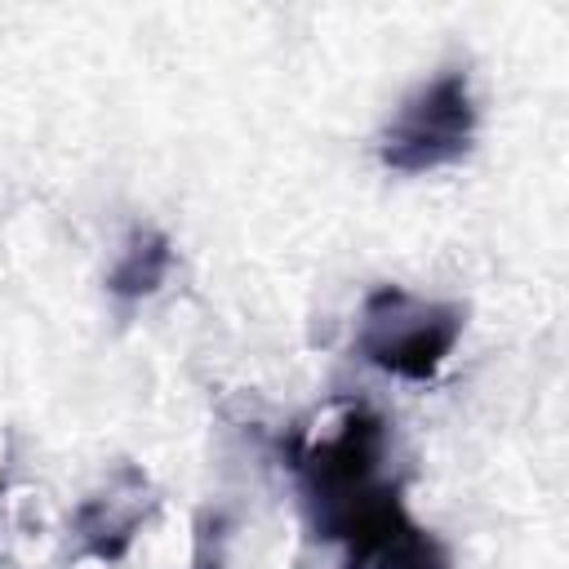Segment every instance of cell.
<instances>
[{"label": "cell", "mask_w": 569, "mask_h": 569, "mask_svg": "<svg viewBox=\"0 0 569 569\" xmlns=\"http://www.w3.org/2000/svg\"><path fill=\"white\" fill-rule=\"evenodd\" d=\"M0 493H4V485H0Z\"/></svg>", "instance_id": "obj_6"}, {"label": "cell", "mask_w": 569, "mask_h": 569, "mask_svg": "<svg viewBox=\"0 0 569 569\" xmlns=\"http://www.w3.org/2000/svg\"><path fill=\"white\" fill-rule=\"evenodd\" d=\"M387 462L391 436L369 405H347L298 440L293 476L311 533L342 551V569H453L445 542L405 511Z\"/></svg>", "instance_id": "obj_1"}, {"label": "cell", "mask_w": 569, "mask_h": 569, "mask_svg": "<svg viewBox=\"0 0 569 569\" xmlns=\"http://www.w3.org/2000/svg\"><path fill=\"white\" fill-rule=\"evenodd\" d=\"M169 267H173V244H169V236L156 231V227H133V236H129L120 262H116L111 276H107V293L120 298V302H142V298H151V293L164 284Z\"/></svg>", "instance_id": "obj_5"}, {"label": "cell", "mask_w": 569, "mask_h": 569, "mask_svg": "<svg viewBox=\"0 0 569 569\" xmlns=\"http://www.w3.org/2000/svg\"><path fill=\"white\" fill-rule=\"evenodd\" d=\"M476 138V98L462 71H440L418 84L382 133V164L396 173H431L458 164Z\"/></svg>", "instance_id": "obj_3"}, {"label": "cell", "mask_w": 569, "mask_h": 569, "mask_svg": "<svg viewBox=\"0 0 569 569\" xmlns=\"http://www.w3.org/2000/svg\"><path fill=\"white\" fill-rule=\"evenodd\" d=\"M156 511V489L151 480L133 467V462H120L102 489H93L76 516H71V533H76V551L89 556V560H102V565H116L129 556L142 520Z\"/></svg>", "instance_id": "obj_4"}, {"label": "cell", "mask_w": 569, "mask_h": 569, "mask_svg": "<svg viewBox=\"0 0 569 569\" xmlns=\"http://www.w3.org/2000/svg\"><path fill=\"white\" fill-rule=\"evenodd\" d=\"M462 325H467V311L458 302L418 298L400 284H378L360 307L356 351L391 378L427 382L440 373V365L458 347Z\"/></svg>", "instance_id": "obj_2"}]
</instances>
